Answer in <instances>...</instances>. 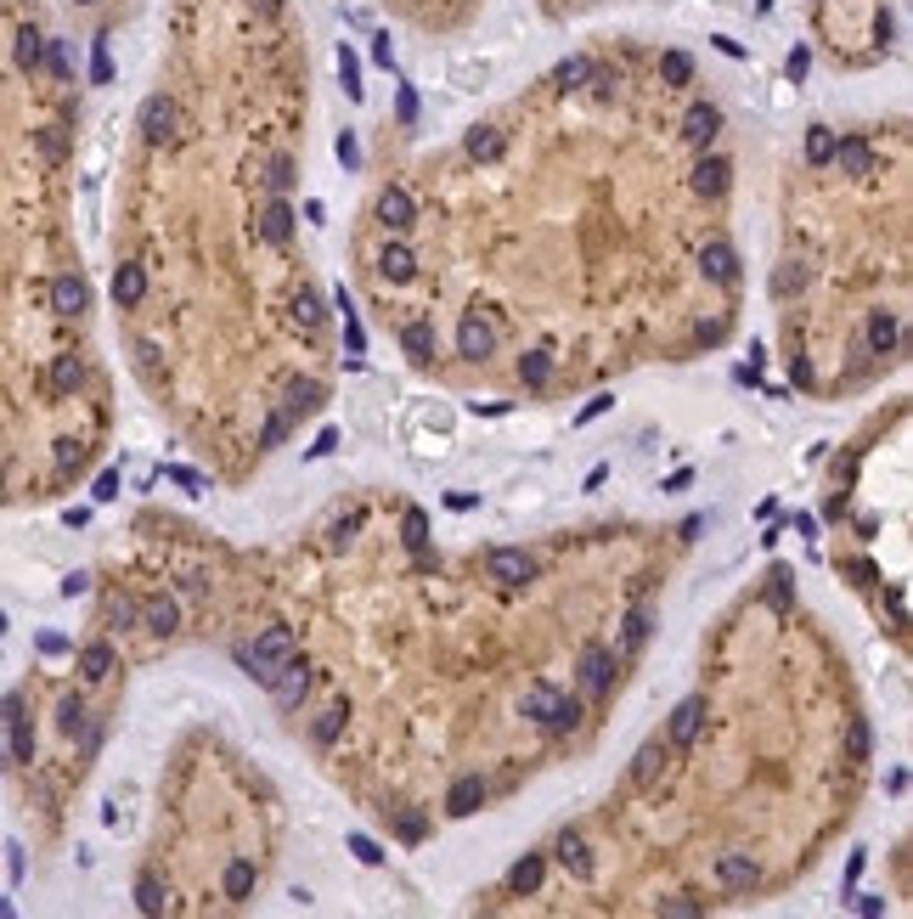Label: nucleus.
Returning <instances> with one entry per match:
<instances>
[{"label": "nucleus", "mask_w": 913, "mask_h": 919, "mask_svg": "<svg viewBox=\"0 0 913 919\" xmlns=\"http://www.w3.org/2000/svg\"><path fill=\"white\" fill-rule=\"evenodd\" d=\"M74 52L29 7L0 0V502L45 497L85 468L90 429L57 401L52 367L79 350V322L52 288L57 186L74 159Z\"/></svg>", "instance_id": "f257e3e1"}, {"label": "nucleus", "mask_w": 913, "mask_h": 919, "mask_svg": "<svg viewBox=\"0 0 913 919\" xmlns=\"http://www.w3.org/2000/svg\"><path fill=\"white\" fill-rule=\"evenodd\" d=\"M135 125H141V141H148V148H164V141L181 136V108L159 90V96H148V102H141V119H135Z\"/></svg>", "instance_id": "f03ea898"}, {"label": "nucleus", "mask_w": 913, "mask_h": 919, "mask_svg": "<svg viewBox=\"0 0 913 919\" xmlns=\"http://www.w3.org/2000/svg\"><path fill=\"white\" fill-rule=\"evenodd\" d=\"M287 649H294V633H287V626H271V633L254 638V649L243 655V666H249L254 683H271V671L287 660Z\"/></svg>", "instance_id": "7ed1b4c3"}, {"label": "nucleus", "mask_w": 913, "mask_h": 919, "mask_svg": "<svg viewBox=\"0 0 913 919\" xmlns=\"http://www.w3.org/2000/svg\"><path fill=\"white\" fill-rule=\"evenodd\" d=\"M141 300H148V266H141V260H119V271H113V305L119 311H141Z\"/></svg>", "instance_id": "20e7f679"}, {"label": "nucleus", "mask_w": 913, "mask_h": 919, "mask_svg": "<svg viewBox=\"0 0 913 919\" xmlns=\"http://www.w3.org/2000/svg\"><path fill=\"white\" fill-rule=\"evenodd\" d=\"M457 350H463L468 361L497 356V327H491L486 316H463V327H457Z\"/></svg>", "instance_id": "39448f33"}, {"label": "nucleus", "mask_w": 913, "mask_h": 919, "mask_svg": "<svg viewBox=\"0 0 913 919\" xmlns=\"http://www.w3.org/2000/svg\"><path fill=\"white\" fill-rule=\"evenodd\" d=\"M378 220L390 226V231H412V226H417V204H412V192H406V186H383V198H378Z\"/></svg>", "instance_id": "423d86ee"}, {"label": "nucleus", "mask_w": 913, "mask_h": 919, "mask_svg": "<svg viewBox=\"0 0 913 919\" xmlns=\"http://www.w3.org/2000/svg\"><path fill=\"white\" fill-rule=\"evenodd\" d=\"M181 626V604L170 593H153V598H141V633H153V638H170Z\"/></svg>", "instance_id": "0eeeda50"}, {"label": "nucleus", "mask_w": 913, "mask_h": 919, "mask_svg": "<svg viewBox=\"0 0 913 919\" xmlns=\"http://www.w3.org/2000/svg\"><path fill=\"white\" fill-rule=\"evenodd\" d=\"M486 570H491V582H502V587H519V582H531V553H519V548H497L491 559H486Z\"/></svg>", "instance_id": "6e6552de"}, {"label": "nucleus", "mask_w": 913, "mask_h": 919, "mask_svg": "<svg viewBox=\"0 0 913 919\" xmlns=\"http://www.w3.org/2000/svg\"><path fill=\"white\" fill-rule=\"evenodd\" d=\"M113 666H119V655H113V644H108V638L85 644V649H79V660H74V671L85 677V683H108Z\"/></svg>", "instance_id": "1a4fd4ad"}, {"label": "nucleus", "mask_w": 913, "mask_h": 919, "mask_svg": "<svg viewBox=\"0 0 913 919\" xmlns=\"http://www.w3.org/2000/svg\"><path fill=\"white\" fill-rule=\"evenodd\" d=\"M265 689H271V694H276L282 705H294V700H300V694L311 689V677H305V666H294V660H282V666L271 671V683H265Z\"/></svg>", "instance_id": "9d476101"}, {"label": "nucleus", "mask_w": 913, "mask_h": 919, "mask_svg": "<svg viewBox=\"0 0 913 919\" xmlns=\"http://www.w3.org/2000/svg\"><path fill=\"white\" fill-rule=\"evenodd\" d=\"M716 880H722L728 891H744V886H756V863L744 852H722L716 857Z\"/></svg>", "instance_id": "9b49d317"}, {"label": "nucleus", "mask_w": 913, "mask_h": 919, "mask_svg": "<svg viewBox=\"0 0 913 919\" xmlns=\"http://www.w3.org/2000/svg\"><path fill=\"white\" fill-rule=\"evenodd\" d=\"M316 407H322V383H316V378H300V383H287L282 418H311Z\"/></svg>", "instance_id": "f8f14e48"}, {"label": "nucleus", "mask_w": 913, "mask_h": 919, "mask_svg": "<svg viewBox=\"0 0 913 919\" xmlns=\"http://www.w3.org/2000/svg\"><path fill=\"white\" fill-rule=\"evenodd\" d=\"M558 863L569 868L575 880H593V852H587L582 835H558Z\"/></svg>", "instance_id": "ddd939ff"}, {"label": "nucleus", "mask_w": 913, "mask_h": 919, "mask_svg": "<svg viewBox=\"0 0 913 919\" xmlns=\"http://www.w3.org/2000/svg\"><path fill=\"white\" fill-rule=\"evenodd\" d=\"M452 90H463V96H474V90H486L491 85V63H474V57H463V63H452Z\"/></svg>", "instance_id": "4468645a"}, {"label": "nucleus", "mask_w": 913, "mask_h": 919, "mask_svg": "<svg viewBox=\"0 0 913 919\" xmlns=\"http://www.w3.org/2000/svg\"><path fill=\"white\" fill-rule=\"evenodd\" d=\"M835 159H840V170H846V175H869V170H874V153H869V141H857V136L835 141Z\"/></svg>", "instance_id": "2eb2a0df"}, {"label": "nucleus", "mask_w": 913, "mask_h": 919, "mask_svg": "<svg viewBox=\"0 0 913 919\" xmlns=\"http://www.w3.org/2000/svg\"><path fill=\"white\" fill-rule=\"evenodd\" d=\"M896 338H902V322H896L891 311H874V316H869V350L885 356V350H896Z\"/></svg>", "instance_id": "dca6fc26"}, {"label": "nucleus", "mask_w": 913, "mask_h": 919, "mask_svg": "<svg viewBox=\"0 0 913 919\" xmlns=\"http://www.w3.org/2000/svg\"><path fill=\"white\" fill-rule=\"evenodd\" d=\"M728 175H733V164H728V159H705V164L694 170V192L716 198V192H728Z\"/></svg>", "instance_id": "f3484780"}, {"label": "nucleus", "mask_w": 913, "mask_h": 919, "mask_svg": "<svg viewBox=\"0 0 913 919\" xmlns=\"http://www.w3.org/2000/svg\"><path fill=\"white\" fill-rule=\"evenodd\" d=\"M699 266H705V277H710V282H733V277H739V260H733V249H728V244H710V249L699 255Z\"/></svg>", "instance_id": "a211bd4d"}, {"label": "nucleus", "mask_w": 913, "mask_h": 919, "mask_svg": "<svg viewBox=\"0 0 913 919\" xmlns=\"http://www.w3.org/2000/svg\"><path fill=\"white\" fill-rule=\"evenodd\" d=\"M699 716H705V700H683L677 716H671V745H688L699 734Z\"/></svg>", "instance_id": "6ab92c4d"}, {"label": "nucleus", "mask_w": 913, "mask_h": 919, "mask_svg": "<svg viewBox=\"0 0 913 919\" xmlns=\"http://www.w3.org/2000/svg\"><path fill=\"white\" fill-rule=\"evenodd\" d=\"M716 130H722V108H716V102L688 108V141H699V148H705V141H710Z\"/></svg>", "instance_id": "aec40b11"}, {"label": "nucleus", "mask_w": 913, "mask_h": 919, "mask_svg": "<svg viewBox=\"0 0 913 919\" xmlns=\"http://www.w3.org/2000/svg\"><path fill=\"white\" fill-rule=\"evenodd\" d=\"M135 626H141V598L130 593L108 598V633H135Z\"/></svg>", "instance_id": "412c9836"}, {"label": "nucleus", "mask_w": 913, "mask_h": 919, "mask_svg": "<svg viewBox=\"0 0 913 919\" xmlns=\"http://www.w3.org/2000/svg\"><path fill=\"white\" fill-rule=\"evenodd\" d=\"M378 266H383V277H395V282H406V277L417 271V260H412V249H406V244H383Z\"/></svg>", "instance_id": "4be33fe9"}, {"label": "nucleus", "mask_w": 913, "mask_h": 919, "mask_svg": "<svg viewBox=\"0 0 913 919\" xmlns=\"http://www.w3.org/2000/svg\"><path fill=\"white\" fill-rule=\"evenodd\" d=\"M609 671H615V660H609L604 649H587V660H582V683H587L593 694L609 689Z\"/></svg>", "instance_id": "5701e85b"}, {"label": "nucleus", "mask_w": 913, "mask_h": 919, "mask_svg": "<svg viewBox=\"0 0 913 919\" xmlns=\"http://www.w3.org/2000/svg\"><path fill=\"white\" fill-rule=\"evenodd\" d=\"M401 345H406L412 361H428V356H435V327H428V322H412V327L401 333Z\"/></svg>", "instance_id": "b1692460"}, {"label": "nucleus", "mask_w": 913, "mask_h": 919, "mask_svg": "<svg viewBox=\"0 0 913 919\" xmlns=\"http://www.w3.org/2000/svg\"><path fill=\"white\" fill-rule=\"evenodd\" d=\"M479 801H486V785H479V772H468V779H457L452 785V812L463 818V812H474Z\"/></svg>", "instance_id": "393cba45"}, {"label": "nucleus", "mask_w": 913, "mask_h": 919, "mask_svg": "<svg viewBox=\"0 0 913 919\" xmlns=\"http://www.w3.org/2000/svg\"><path fill=\"white\" fill-rule=\"evenodd\" d=\"M660 767H665V745H649V750L638 756V767H632V785H638V790H649V785L660 779Z\"/></svg>", "instance_id": "a878e982"}, {"label": "nucleus", "mask_w": 913, "mask_h": 919, "mask_svg": "<svg viewBox=\"0 0 913 919\" xmlns=\"http://www.w3.org/2000/svg\"><path fill=\"white\" fill-rule=\"evenodd\" d=\"M497 153H502V136L491 125H474L468 130V159H497Z\"/></svg>", "instance_id": "bb28decb"}, {"label": "nucleus", "mask_w": 913, "mask_h": 919, "mask_svg": "<svg viewBox=\"0 0 913 919\" xmlns=\"http://www.w3.org/2000/svg\"><path fill=\"white\" fill-rule=\"evenodd\" d=\"M265 237H271V244H287V237H294V209H287V204H271V209H265Z\"/></svg>", "instance_id": "cd10ccee"}, {"label": "nucleus", "mask_w": 913, "mask_h": 919, "mask_svg": "<svg viewBox=\"0 0 913 919\" xmlns=\"http://www.w3.org/2000/svg\"><path fill=\"white\" fill-rule=\"evenodd\" d=\"M508 886H513V891H536V886H542V857H519L513 875H508Z\"/></svg>", "instance_id": "c85d7f7f"}, {"label": "nucleus", "mask_w": 913, "mask_h": 919, "mask_svg": "<svg viewBox=\"0 0 913 919\" xmlns=\"http://www.w3.org/2000/svg\"><path fill=\"white\" fill-rule=\"evenodd\" d=\"M660 79H665V85H688V79H694V63H688L683 52H665V57H660Z\"/></svg>", "instance_id": "c756f323"}, {"label": "nucleus", "mask_w": 913, "mask_h": 919, "mask_svg": "<svg viewBox=\"0 0 913 919\" xmlns=\"http://www.w3.org/2000/svg\"><path fill=\"white\" fill-rule=\"evenodd\" d=\"M135 902H141V913H164V886L153 880V875H141V886H135Z\"/></svg>", "instance_id": "7c9ffc66"}, {"label": "nucleus", "mask_w": 913, "mask_h": 919, "mask_svg": "<svg viewBox=\"0 0 913 919\" xmlns=\"http://www.w3.org/2000/svg\"><path fill=\"white\" fill-rule=\"evenodd\" d=\"M806 159H812V164H829V159H835V130H824V125L812 130V136H806Z\"/></svg>", "instance_id": "2f4dec72"}, {"label": "nucleus", "mask_w": 913, "mask_h": 919, "mask_svg": "<svg viewBox=\"0 0 913 919\" xmlns=\"http://www.w3.org/2000/svg\"><path fill=\"white\" fill-rule=\"evenodd\" d=\"M553 700H558V694H553L547 683H536L531 694H524V716H531V722H547V711H553Z\"/></svg>", "instance_id": "473e14b6"}, {"label": "nucleus", "mask_w": 913, "mask_h": 919, "mask_svg": "<svg viewBox=\"0 0 913 919\" xmlns=\"http://www.w3.org/2000/svg\"><path fill=\"white\" fill-rule=\"evenodd\" d=\"M401 530H406V548H417V553H423V542H428V519H423V508H406Z\"/></svg>", "instance_id": "72a5a7b5"}, {"label": "nucleus", "mask_w": 913, "mask_h": 919, "mask_svg": "<svg viewBox=\"0 0 913 919\" xmlns=\"http://www.w3.org/2000/svg\"><path fill=\"white\" fill-rule=\"evenodd\" d=\"M254 886V863H231L226 868V897H243Z\"/></svg>", "instance_id": "f704fd0d"}, {"label": "nucleus", "mask_w": 913, "mask_h": 919, "mask_svg": "<svg viewBox=\"0 0 913 919\" xmlns=\"http://www.w3.org/2000/svg\"><path fill=\"white\" fill-rule=\"evenodd\" d=\"M846 756H851V761H869V722H851V734H846Z\"/></svg>", "instance_id": "c9c22d12"}, {"label": "nucleus", "mask_w": 913, "mask_h": 919, "mask_svg": "<svg viewBox=\"0 0 913 919\" xmlns=\"http://www.w3.org/2000/svg\"><path fill=\"white\" fill-rule=\"evenodd\" d=\"M339 74H345V90H350V96H361V85H356V79H361V68H356V52H350V45H339Z\"/></svg>", "instance_id": "e433bc0d"}, {"label": "nucleus", "mask_w": 913, "mask_h": 919, "mask_svg": "<svg viewBox=\"0 0 913 919\" xmlns=\"http://www.w3.org/2000/svg\"><path fill=\"white\" fill-rule=\"evenodd\" d=\"M339 728H345V716H339V711H327V716L316 722V745H333V739H339Z\"/></svg>", "instance_id": "4c0bfd02"}, {"label": "nucleus", "mask_w": 913, "mask_h": 919, "mask_svg": "<svg viewBox=\"0 0 913 919\" xmlns=\"http://www.w3.org/2000/svg\"><path fill=\"white\" fill-rule=\"evenodd\" d=\"M587 74H593V63H587V57H569V63L558 68V85H582Z\"/></svg>", "instance_id": "58836bf2"}, {"label": "nucleus", "mask_w": 913, "mask_h": 919, "mask_svg": "<svg viewBox=\"0 0 913 919\" xmlns=\"http://www.w3.org/2000/svg\"><path fill=\"white\" fill-rule=\"evenodd\" d=\"M547 372H553L547 356H524V383H547Z\"/></svg>", "instance_id": "ea45409f"}, {"label": "nucleus", "mask_w": 913, "mask_h": 919, "mask_svg": "<svg viewBox=\"0 0 913 919\" xmlns=\"http://www.w3.org/2000/svg\"><path fill=\"white\" fill-rule=\"evenodd\" d=\"M260 441H265V446H282V441H287V418H282V412L265 418V434H260Z\"/></svg>", "instance_id": "a19ab883"}, {"label": "nucleus", "mask_w": 913, "mask_h": 919, "mask_svg": "<svg viewBox=\"0 0 913 919\" xmlns=\"http://www.w3.org/2000/svg\"><path fill=\"white\" fill-rule=\"evenodd\" d=\"M350 852H356L361 863H383V852H378V846H372L367 835H350Z\"/></svg>", "instance_id": "79ce46f5"}, {"label": "nucleus", "mask_w": 913, "mask_h": 919, "mask_svg": "<svg viewBox=\"0 0 913 919\" xmlns=\"http://www.w3.org/2000/svg\"><path fill=\"white\" fill-rule=\"evenodd\" d=\"M395 119H401V125H412V119H417V96H412V90H401V96H395Z\"/></svg>", "instance_id": "37998d69"}, {"label": "nucleus", "mask_w": 913, "mask_h": 919, "mask_svg": "<svg viewBox=\"0 0 913 919\" xmlns=\"http://www.w3.org/2000/svg\"><path fill=\"white\" fill-rule=\"evenodd\" d=\"M372 57H378L383 68H395V45H390V34H378V45H372Z\"/></svg>", "instance_id": "c03bdc74"}, {"label": "nucleus", "mask_w": 913, "mask_h": 919, "mask_svg": "<svg viewBox=\"0 0 913 919\" xmlns=\"http://www.w3.org/2000/svg\"><path fill=\"white\" fill-rule=\"evenodd\" d=\"M300 322H305V327H322V311H316V300H311V294L300 300Z\"/></svg>", "instance_id": "a18cd8bd"}, {"label": "nucleus", "mask_w": 913, "mask_h": 919, "mask_svg": "<svg viewBox=\"0 0 913 919\" xmlns=\"http://www.w3.org/2000/svg\"><path fill=\"white\" fill-rule=\"evenodd\" d=\"M767 598H773V604H790V575H784V570L773 575V593H767Z\"/></svg>", "instance_id": "49530a36"}, {"label": "nucleus", "mask_w": 913, "mask_h": 919, "mask_svg": "<svg viewBox=\"0 0 913 919\" xmlns=\"http://www.w3.org/2000/svg\"><path fill=\"white\" fill-rule=\"evenodd\" d=\"M96 497H102V502L119 497V474H102V479H96Z\"/></svg>", "instance_id": "de8ad7c7"}, {"label": "nucleus", "mask_w": 913, "mask_h": 919, "mask_svg": "<svg viewBox=\"0 0 913 919\" xmlns=\"http://www.w3.org/2000/svg\"><path fill=\"white\" fill-rule=\"evenodd\" d=\"M598 412H609V396H598V401H587V407H582V418H575V423H593Z\"/></svg>", "instance_id": "09e8293b"}, {"label": "nucleus", "mask_w": 913, "mask_h": 919, "mask_svg": "<svg viewBox=\"0 0 913 919\" xmlns=\"http://www.w3.org/2000/svg\"><path fill=\"white\" fill-rule=\"evenodd\" d=\"M446 502H452V508H457V513H468V508H479V497H474V491H452V497H446Z\"/></svg>", "instance_id": "8fccbe9b"}, {"label": "nucleus", "mask_w": 913, "mask_h": 919, "mask_svg": "<svg viewBox=\"0 0 913 919\" xmlns=\"http://www.w3.org/2000/svg\"><path fill=\"white\" fill-rule=\"evenodd\" d=\"M627 638H632V644H643V638H649V615H632V626H627Z\"/></svg>", "instance_id": "3c124183"}, {"label": "nucleus", "mask_w": 913, "mask_h": 919, "mask_svg": "<svg viewBox=\"0 0 913 919\" xmlns=\"http://www.w3.org/2000/svg\"><path fill=\"white\" fill-rule=\"evenodd\" d=\"M423 418H428V423H435V429H452V407H428Z\"/></svg>", "instance_id": "603ef678"}, {"label": "nucleus", "mask_w": 913, "mask_h": 919, "mask_svg": "<svg viewBox=\"0 0 913 919\" xmlns=\"http://www.w3.org/2000/svg\"><path fill=\"white\" fill-rule=\"evenodd\" d=\"M339 159H345V164H356V136H350V130L339 136Z\"/></svg>", "instance_id": "864d4df0"}]
</instances>
